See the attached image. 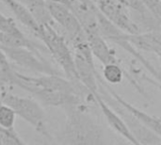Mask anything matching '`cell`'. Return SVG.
Masks as SVG:
<instances>
[{
    "instance_id": "obj_17",
    "label": "cell",
    "mask_w": 161,
    "mask_h": 145,
    "mask_svg": "<svg viewBox=\"0 0 161 145\" xmlns=\"http://www.w3.org/2000/svg\"><path fill=\"white\" fill-rule=\"evenodd\" d=\"M0 44L5 46H16V47H26L31 50H36L34 44L25 37L18 38L0 31Z\"/></svg>"
},
{
    "instance_id": "obj_12",
    "label": "cell",
    "mask_w": 161,
    "mask_h": 145,
    "mask_svg": "<svg viewBox=\"0 0 161 145\" xmlns=\"http://www.w3.org/2000/svg\"><path fill=\"white\" fill-rule=\"evenodd\" d=\"M87 40L93 57L97 59L103 64V66L109 63L118 62V59L114 52L109 48L107 40L100 34L90 36L87 38Z\"/></svg>"
},
{
    "instance_id": "obj_2",
    "label": "cell",
    "mask_w": 161,
    "mask_h": 145,
    "mask_svg": "<svg viewBox=\"0 0 161 145\" xmlns=\"http://www.w3.org/2000/svg\"><path fill=\"white\" fill-rule=\"evenodd\" d=\"M54 25H41L37 37L44 43L55 61L59 65L66 77L73 81H78L75 71L74 53L69 48L64 36L59 34Z\"/></svg>"
},
{
    "instance_id": "obj_24",
    "label": "cell",
    "mask_w": 161,
    "mask_h": 145,
    "mask_svg": "<svg viewBox=\"0 0 161 145\" xmlns=\"http://www.w3.org/2000/svg\"><path fill=\"white\" fill-rule=\"evenodd\" d=\"M0 145H4V142H3V139H2V135H1V132H0Z\"/></svg>"
},
{
    "instance_id": "obj_15",
    "label": "cell",
    "mask_w": 161,
    "mask_h": 145,
    "mask_svg": "<svg viewBox=\"0 0 161 145\" xmlns=\"http://www.w3.org/2000/svg\"><path fill=\"white\" fill-rule=\"evenodd\" d=\"M103 78L109 84L117 85L120 84L125 76V73L119 62L117 63H109L103 66L102 71Z\"/></svg>"
},
{
    "instance_id": "obj_10",
    "label": "cell",
    "mask_w": 161,
    "mask_h": 145,
    "mask_svg": "<svg viewBox=\"0 0 161 145\" xmlns=\"http://www.w3.org/2000/svg\"><path fill=\"white\" fill-rule=\"evenodd\" d=\"M127 41L137 50L156 53L161 57V31L153 30L139 34H127Z\"/></svg>"
},
{
    "instance_id": "obj_6",
    "label": "cell",
    "mask_w": 161,
    "mask_h": 145,
    "mask_svg": "<svg viewBox=\"0 0 161 145\" xmlns=\"http://www.w3.org/2000/svg\"><path fill=\"white\" fill-rule=\"evenodd\" d=\"M7 58L18 66L41 75H60L48 61L38 55L37 51L26 47L5 46L0 44Z\"/></svg>"
},
{
    "instance_id": "obj_16",
    "label": "cell",
    "mask_w": 161,
    "mask_h": 145,
    "mask_svg": "<svg viewBox=\"0 0 161 145\" xmlns=\"http://www.w3.org/2000/svg\"><path fill=\"white\" fill-rule=\"evenodd\" d=\"M16 113L8 105L0 103V128L9 130L14 128L16 121Z\"/></svg>"
},
{
    "instance_id": "obj_23",
    "label": "cell",
    "mask_w": 161,
    "mask_h": 145,
    "mask_svg": "<svg viewBox=\"0 0 161 145\" xmlns=\"http://www.w3.org/2000/svg\"><path fill=\"white\" fill-rule=\"evenodd\" d=\"M7 71H8V70H4V69H2V68L0 67V76L5 77L6 80H7ZM7 83H8V82H7Z\"/></svg>"
},
{
    "instance_id": "obj_1",
    "label": "cell",
    "mask_w": 161,
    "mask_h": 145,
    "mask_svg": "<svg viewBox=\"0 0 161 145\" xmlns=\"http://www.w3.org/2000/svg\"><path fill=\"white\" fill-rule=\"evenodd\" d=\"M65 109L66 121L58 137L60 144L106 145L104 130L82 105Z\"/></svg>"
},
{
    "instance_id": "obj_22",
    "label": "cell",
    "mask_w": 161,
    "mask_h": 145,
    "mask_svg": "<svg viewBox=\"0 0 161 145\" xmlns=\"http://www.w3.org/2000/svg\"><path fill=\"white\" fill-rule=\"evenodd\" d=\"M6 84H8L6 78L0 76V103H2L3 96H4V94L6 93V91H5V85H6Z\"/></svg>"
},
{
    "instance_id": "obj_20",
    "label": "cell",
    "mask_w": 161,
    "mask_h": 145,
    "mask_svg": "<svg viewBox=\"0 0 161 145\" xmlns=\"http://www.w3.org/2000/svg\"><path fill=\"white\" fill-rule=\"evenodd\" d=\"M152 15L161 23V0H142Z\"/></svg>"
},
{
    "instance_id": "obj_14",
    "label": "cell",
    "mask_w": 161,
    "mask_h": 145,
    "mask_svg": "<svg viewBox=\"0 0 161 145\" xmlns=\"http://www.w3.org/2000/svg\"><path fill=\"white\" fill-rule=\"evenodd\" d=\"M25 5L41 25H54L46 0H27Z\"/></svg>"
},
{
    "instance_id": "obj_21",
    "label": "cell",
    "mask_w": 161,
    "mask_h": 145,
    "mask_svg": "<svg viewBox=\"0 0 161 145\" xmlns=\"http://www.w3.org/2000/svg\"><path fill=\"white\" fill-rule=\"evenodd\" d=\"M0 67L4 70H9L11 68L9 61H8V59L7 58L6 54L3 52L1 47H0Z\"/></svg>"
},
{
    "instance_id": "obj_5",
    "label": "cell",
    "mask_w": 161,
    "mask_h": 145,
    "mask_svg": "<svg viewBox=\"0 0 161 145\" xmlns=\"http://www.w3.org/2000/svg\"><path fill=\"white\" fill-rule=\"evenodd\" d=\"M100 85V83H99ZM99 88V95L119 114V116L124 120L126 124L127 127L134 135V137L142 145H160L161 137L142 124L131 112L125 109L121 104H119L115 98L111 95L110 92H108V89L104 88V86H100Z\"/></svg>"
},
{
    "instance_id": "obj_7",
    "label": "cell",
    "mask_w": 161,
    "mask_h": 145,
    "mask_svg": "<svg viewBox=\"0 0 161 145\" xmlns=\"http://www.w3.org/2000/svg\"><path fill=\"white\" fill-rule=\"evenodd\" d=\"M101 13L118 28L127 34L142 33L140 25L135 22L130 10L118 0H96Z\"/></svg>"
},
{
    "instance_id": "obj_13",
    "label": "cell",
    "mask_w": 161,
    "mask_h": 145,
    "mask_svg": "<svg viewBox=\"0 0 161 145\" xmlns=\"http://www.w3.org/2000/svg\"><path fill=\"white\" fill-rule=\"evenodd\" d=\"M6 6H8L11 11L14 13L17 20H19L25 27L30 29L36 36L40 31L41 25L34 18L26 5L17 1V0H2Z\"/></svg>"
},
{
    "instance_id": "obj_18",
    "label": "cell",
    "mask_w": 161,
    "mask_h": 145,
    "mask_svg": "<svg viewBox=\"0 0 161 145\" xmlns=\"http://www.w3.org/2000/svg\"><path fill=\"white\" fill-rule=\"evenodd\" d=\"M0 31L4 32L6 34L18 37V38H25L24 33L20 30V28L16 25L15 22L9 18L4 15L0 12Z\"/></svg>"
},
{
    "instance_id": "obj_26",
    "label": "cell",
    "mask_w": 161,
    "mask_h": 145,
    "mask_svg": "<svg viewBox=\"0 0 161 145\" xmlns=\"http://www.w3.org/2000/svg\"><path fill=\"white\" fill-rule=\"evenodd\" d=\"M94 1H95V2H96V0H94Z\"/></svg>"
},
{
    "instance_id": "obj_9",
    "label": "cell",
    "mask_w": 161,
    "mask_h": 145,
    "mask_svg": "<svg viewBox=\"0 0 161 145\" xmlns=\"http://www.w3.org/2000/svg\"><path fill=\"white\" fill-rule=\"evenodd\" d=\"M94 98H95V104L101 109V111H102L105 119L107 120L108 124L117 134H119L121 137L125 138L131 144L142 145L134 137V135L131 133V131L127 127L126 124L119 116V114L99 95V93L95 94Z\"/></svg>"
},
{
    "instance_id": "obj_11",
    "label": "cell",
    "mask_w": 161,
    "mask_h": 145,
    "mask_svg": "<svg viewBox=\"0 0 161 145\" xmlns=\"http://www.w3.org/2000/svg\"><path fill=\"white\" fill-rule=\"evenodd\" d=\"M109 92L119 104H121L125 109H127L129 112H131L142 124H143L145 126H147L149 129H151L153 132H155L157 135L161 137V118L150 115V114L142 111V109H140L134 107L133 105H131L130 103L126 102L120 95H118L115 92H113L111 90H109Z\"/></svg>"
},
{
    "instance_id": "obj_19",
    "label": "cell",
    "mask_w": 161,
    "mask_h": 145,
    "mask_svg": "<svg viewBox=\"0 0 161 145\" xmlns=\"http://www.w3.org/2000/svg\"><path fill=\"white\" fill-rule=\"evenodd\" d=\"M0 132L2 135L4 145H28L17 134L14 128L9 130H5L0 128Z\"/></svg>"
},
{
    "instance_id": "obj_4",
    "label": "cell",
    "mask_w": 161,
    "mask_h": 145,
    "mask_svg": "<svg viewBox=\"0 0 161 145\" xmlns=\"http://www.w3.org/2000/svg\"><path fill=\"white\" fill-rule=\"evenodd\" d=\"M73 47L77 79L94 96L99 92V75L88 40L78 42Z\"/></svg>"
},
{
    "instance_id": "obj_8",
    "label": "cell",
    "mask_w": 161,
    "mask_h": 145,
    "mask_svg": "<svg viewBox=\"0 0 161 145\" xmlns=\"http://www.w3.org/2000/svg\"><path fill=\"white\" fill-rule=\"evenodd\" d=\"M47 3L54 22L63 29L72 45L78 42L87 40L79 21L68 6L53 2Z\"/></svg>"
},
{
    "instance_id": "obj_25",
    "label": "cell",
    "mask_w": 161,
    "mask_h": 145,
    "mask_svg": "<svg viewBox=\"0 0 161 145\" xmlns=\"http://www.w3.org/2000/svg\"><path fill=\"white\" fill-rule=\"evenodd\" d=\"M17 1H19V2H21V3H23V4H26V2H27V0H17Z\"/></svg>"
},
{
    "instance_id": "obj_3",
    "label": "cell",
    "mask_w": 161,
    "mask_h": 145,
    "mask_svg": "<svg viewBox=\"0 0 161 145\" xmlns=\"http://www.w3.org/2000/svg\"><path fill=\"white\" fill-rule=\"evenodd\" d=\"M2 103L12 108L16 115L30 125L39 134L49 140L51 139L46 125L45 113L37 100L6 92Z\"/></svg>"
}]
</instances>
